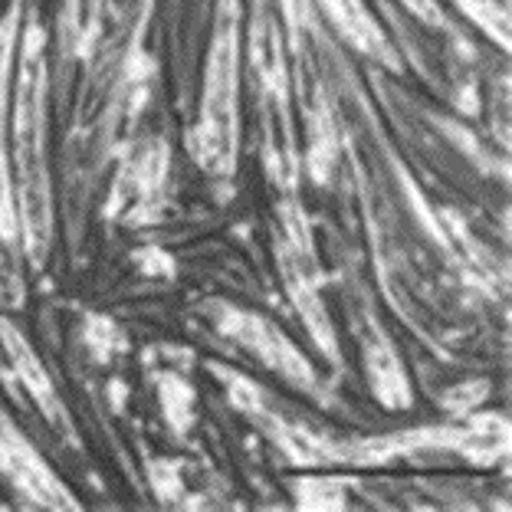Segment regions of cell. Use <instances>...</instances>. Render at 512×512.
Masks as SVG:
<instances>
[{"label": "cell", "instance_id": "3", "mask_svg": "<svg viewBox=\"0 0 512 512\" xmlns=\"http://www.w3.org/2000/svg\"><path fill=\"white\" fill-rule=\"evenodd\" d=\"M279 263H283L286 286H289V293H293L296 309L302 312V319H306L309 332L316 335V342L325 348V352H332V355H335V335H332V329H329V319H325V309H322V302H319V296H316V289H312L309 276L302 273V266H299V260L293 256V250H289V247H279Z\"/></svg>", "mask_w": 512, "mask_h": 512}, {"label": "cell", "instance_id": "5", "mask_svg": "<svg viewBox=\"0 0 512 512\" xmlns=\"http://www.w3.org/2000/svg\"><path fill=\"white\" fill-rule=\"evenodd\" d=\"M368 371L375 381V394L388 407H407L411 404V384L401 375L398 358L391 355L388 345H368Z\"/></svg>", "mask_w": 512, "mask_h": 512}, {"label": "cell", "instance_id": "1", "mask_svg": "<svg viewBox=\"0 0 512 512\" xmlns=\"http://www.w3.org/2000/svg\"><path fill=\"white\" fill-rule=\"evenodd\" d=\"M237 60H234V7H227V20L220 27V37L211 56V73H207L204 92V122L197 151L207 171H230L234 168V135H237Z\"/></svg>", "mask_w": 512, "mask_h": 512}, {"label": "cell", "instance_id": "2", "mask_svg": "<svg viewBox=\"0 0 512 512\" xmlns=\"http://www.w3.org/2000/svg\"><path fill=\"white\" fill-rule=\"evenodd\" d=\"M224 332L240 339L243 345H250L253 355H260L270 368H279L286 378H293L299 384L312 381V368L293 345L283 339V332L273 329L270 322L247 316V312H230V322H224Z\"/></svg>", "mask_w": 512, "mask_h": 512}, {"label": "cell", "instance_id": "4", "mask_svg": "<svg viewBox=\"0 0 512 512\" xmlns=\"http://www.w3.org/2000/svg\"><path fill=\"white\" fill-rule=\"evenodd\" d=\"M322 4H325V14L335 20V27H339L345 37L358 46V50L391 60L388 43H384L381 30L375 27V20L365 14V7L358 4V0H322Z\"/></svg>", "mask_w": 512, "mask_h": 512}, {"label": "cell", "instance_id": "6", "mask_svg": "<svg viewBox=\"0 0 512 512\" xmlns=\"http://www.w3.org/2000/svg\"><path fill=\"white\" fill-rule=\"evenodd\" d=\"M407 7L414 10V14H421L427 20H437V10H434V0H404Z\"/></svg>", "mask_w": 512, "mask_h": 512}]
</instances>
